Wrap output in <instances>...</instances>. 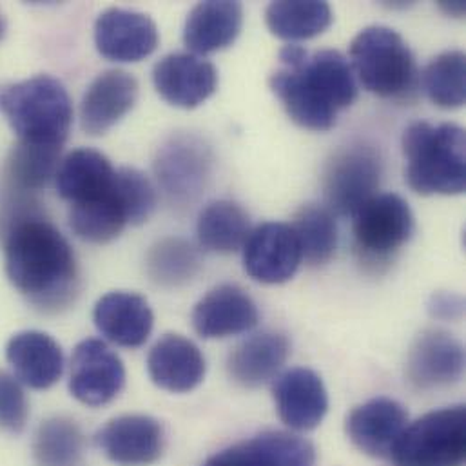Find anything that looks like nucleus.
<instances>
[{
	"mask_svg": "<svg viewBox=\"0 0 466 466\" xmlns=\"http://www.w3.org/2000/svg\"><path fill=\"white\" fill-rule=\"evenodd\" d=\"M5 274L13 287L44 312H60L78 296L80 274L75 252L36 204L11 197L2 217Z\"/></svg>",
	"mask_w": 466,
	"mask_h": 466,
	"instance_id": "1",
	"label": "nucleus"
},
{
	"mask_svg": "<svg viewBox=\"0 0 466 466\" xmlns=\"http://www.w3.org/2000/svg\"><path fill=\"white\" fill-rule=\"evenodd\" d=\"M407 182L423 197H454L466 189V135L458 124H410L401 138Z\"/></svg>",
	"mask_w": 466,
	"mask_h": 466,
	"instance_id": "2",
	"label": "nucleus"
},
{
	"mask_svg": "<svg viewBox=\"0 0 466 466\" xmlns=\"http://www.w3.org/2000/svg\"><path fill=\"white\" fill-rule=\"evenodd\" d=\"M0 111L20 142L36 146L62 149L73 124L69 93L49 75L5 86L0 93Z\"/></svg>",
	"mask_w": 466,
	"mask_h": 466,
	"instance_id": "3",
	"label": "nucleus"
},
{
	"mask_svg": "<svg viewBox=\"0 0 466 466\" xmlns=\"http://www.w3.org/2000/svg\"><path fill=\"white\" fill-rule=\"evenodd\" d=\"M350 67L361 86L381 98H410L420 82L412 49L387 25H369L350 42Z\"/></svg>",
	"mask_w": 466,
	"mask_h": 466,
	"instance_id": "4",
	"label": "nucleus"
},
{
	"mask_svg": "<svg viewBox=\"0 0 466 466\" xmlns=\"http://www.w3.org/2000/svg\"><path fill=\"white\" fill-rule=\"evenodd\" d=\"M392 458L398 466H463L465 405L432 410L407 425L392 451Z\"/></svg>",
	"mask_w": 466,
	"mask_h": 466,
	"instance_id": "5",
	"label": "nucleus"
},
{
	"mask_svg": "<svg viewBox=\"0 0 466 466\" xmlns=\"http://www.w3.org/2000/svg\"><path fill=\"white\" fill-rule=\"evenodd\" d=\"M381 175L383 162L374 146L358 142L341 147L325 167V208L341 217H354L365 202L376 197Z\"/></svg>",
	"mask_w": 466,
	"mask_h": 466,
	"instance_id": "6",
	"label": "nucleus"
},
{
	"mask_svg": "<svg viewBox=\"0 0 466 466\" xmlns=\"http://www.w3.org/2000/svg\"><path fill=\"white\" fill-rule=\"evenodd\" d=\"M354 218L356 250L367 263H385L414 234L410 206L394 193L376 195L365 202Z\"/></svg>",
	"mask_w": 466,
	"mask_h": 466,
	"instance_id": "7",
	"label": "nucleus"
},
{
	"mask_svg": "<svg viewBox=\"0 0 466 466\" xmlns=\"http://www.w3.org/2000/svg\"><path fill=\"white\" fill-rule=\"evenodd\" d=\"M211 171V147L197 135H175L158 147L155 175L173 204L186 206L197 200L208 187Z\"/></svg>",
	"mask_w": 466,
	"mask_h": 466,
	"instance_id": "8",
	"label": "nucleus"
},
{
	"mask_svg": "<svg viewBox=\"0 0 466 466\" xmlns=\"http://www.w3.org/2000/svg\"><path fill=\"white\" fill-rule=\"evenodd\" d=\"M126 385L122 360L100 339H84L71 358L69 390L87 407L111 403Z\"/></svg>",
	"mask_w": 466,
	"mask_h": 466,
	"instance_id": "9",
	"label": "nucleus"
},
{
	"mask_svg": "<svg viewBox=\"0 0 466 466\" xmlns=\"http://www.w3.org/2000/svg\"><path fill=\"white\" fill-rule=\"evenodd\" d=\"M301 250L290 226L265 222L250 231L243 245L245 272L265 285H279L296 274Z\"/></svg>",
	"mask_w": 466,
	"mask_h": 466,
	"instance_id": "10",
	"label": "nucleus"
},
{
	"mask_svg": "<svg viewBox=\"0 0 466 466\" xmlns=\"http://www.w3.org/2000/svg\"><path fill=\"white\" fill-rule=\"evenodd\" d=\"M153 84L167 104L195 109L215 95L218 71L200 55L171 53L155 64Z\"/></svg>",
	"mask_w": 466,
	"mask_h": 466,
	"instance_id": "11",
	"label": "nucleus"
},
{
	"mask_svg": "<svg viewBox=\"0 0 466 466\" xmlns=\"http://www.w3.org/2000/svg\"><path fill=\"white\" fill-rule=\"evenodd\" d=\"M158 42L155 20L140 11L111 7L95 22V46L113 62H140L155 53Z\"/></svg>",
	"mask_w": 466,
	"mask_h": 466,
	"instance_id": "12",
	"label": "nucleus"
},
{
	"mask_svg": "<svg viewBox=\"0 0 466 466\" xmlns=\"http://www.w3.org/2000/svg\"><path fill=\"white\" fill-rule=\"evenodd\" d=\"M465 372V347L452 334L429 329L410 347L407 358L409 381L420 390H434L458 383Z\"/></svg>",
	"mask_w": 466,
	"mask_h": 466,
	"instance_id": "13",
	"label": "nucleus"
},
{
	"mask_svg": "<svg viewBox=\"0 0 466 466\" xmlns=\"http://www.w3.org/2000/svg\"><path fill=\"white\" fill-rule=\"evenodd\" d=\"M96 443L109 461L118 466H149L164 452V427L151 416L127 414L111 420Z\"/></svg>",
	"mask_w": 466,
	"mask_h": 466,
	"instance_id": "14",
	"label": "nucleus"
},
{
	"mask_svg": "<svg viewBox=\"0 0 466 466\" xmlns=\"http://www.w3.org/2000/svg\"><path fill=\"white\" fill-rule=\"evenodd\" d=\"M138 82L122 69L100 73L86 89L80 104L82 129L91 137H100L113 129L137 104Z\"/></svg>",
	"mask_w": 466,
	"mask_h": 466,
	"instance_id": "15",
	"label": "nucleus"
},
{
	"mask_svg": "<svg viewBox=\"0 0 466 466\" xmlns=\"http://www.w3.org/2000/svg\"><path fill=\"white\" fill-rule=\"evenodd\" d=\"M409 425L407 409L390 398H374L356 407L345 423L349 440L372 458H389Z\"/></svg>",
	"mask_w": 466,
	"mask_h": 466,
	"instance_id": "16",
	"label": "nucleus"
},
{
	"mask_svg": "<svg viewBox=\"0 0 466 466\" xmlns=\"http://www.w3.org/2000/svg\"><path fill=\"white\" fill-rule=\"evenodd\" d=\"M254 299L238 285L224 283L209 290L193 310V327L206 339H220L248 332L258 325Z\"/></svg>",
	"mask_w": 466,
	"mask_h": 466,
	"instance_id": "17",
	"label": "nucleus"
},
{
	"mask_svg": "<svg viewBox=\"0 0 466 466\" xmlns=\"http://www.w3.org/2000/svg\"><path fill=\"white\" fill-rule=\"evenodd\" d=\"M272 394L279 420L294 431H312L327 416V389L310 369L296 367L283 372L276 380Z\"/></svg>",
	"mask_w": 466,
	"mask_h": 466,
	"instance_id": "18",
	"label": "nucleus"
},
{
	"mask_svg": "<svg viewBox=\"0 0 466 466\" xmlns=\"http://www.w3.org/2000/svg\"><path fill=\"white\" fill-rule=\"evenodd\" d=\"M93 321L98 332L111 343L126 349H138L149 339L155 316L144 296L115 290L96 301Z\"/></svg>",
	"mask_w": 466,
	"mask_h": 466,
	"instance_id": "19",
	"label": "nucleus"
},
{
	"mask_svg": "<svg viewBox=\"0 0 466 466\" xmlns=\"http://www.w3.org/2000/svg\"><path fill=\"white\" fill-rule=\"evenodd\" d=\"M314 447L296 434L263 432L211 456L204 466H314Z\"/></svg>",
	"mask_w": 466,
	"mask_h": 466,
	"instance_id": "20",
	"label": "nucleus"
},
{
	"mask_svg": "<svg viewBox=\"0 0 466 466\" xmlns=\"http://www.w3.org/2000/svg\"><path fill=\"white\" fill-rule=\"evenodd\" d=\"M147 370L157 387L173 394L195 390L206 378V358L182 334L162 336L147 356Z\"/></svg>",
	"mask_w": 466,
	"mask_h": 466,
	"instance_id": "21",
	"label": "nucleus"
},
{
	"mask_svg": "<svg viewBox=\"0 0 466 466\" xmlns=\"http://www.w3.org/2000/svg\"><path fill=\"white\" fill-rule=\"evenodd\" d=\"M5 358L16 378L36 390L53 387L64 372L60 345L46 332L24 330L15 334L5 347Z\"/></svg>",
	"mask_w": 466,
	"mask_h": 466,
	"instance_id": "22",
	"label": "nucleus"
},
{
	"mask_svg": "<svg viewBox=\"0 0 466 466\" xmlns=\"http://www.w3.org/2000/svg\"><path fill=\"white\" fill-rule=\"evenodd\" d=\"M290 352L289 339L279 332H259L234 347L228 370L243 389H259L272 381L283 369Z\"/></svg>",
	"mask_w": 466,
	"mask_h": 466,
	"instance_id": "23",
	"label": "nucleus"
},
{
	"mask_svg": "<svg viewBox=\"0 0 466 466\" xmlns=\"http://www.w3.org/2000/svg\"><path fill=\"white\" fill-rule=\"evenodd\" d=\"M243 25V7L231 0L197 4L184 25V42L195 55H209L229 47Z\"/></svg>",
	"mask_w": 466,
	"mask_h": 466,
	"instance_id": "24",
	"label": "nucleus"
},
{
	"mask_svg": "<svg viewBox=\"0 0 466 466\" xmlns=\"http://www.w3.org/2000/svg\"><path fill=\"white\" fill-rule=\"evenodd\" d=\"M116 169L100 151L82 147L60 160L56 171L58 195L71 206L102 197L113 186Z\"/></svg>",
	"mask_w": 466,
	"mask_h": 466,
	"instance_id": "25",
	"label": "nucleus"
},
{
	"mask_svg": "<svg viewBox=\"0 0 466 466\" xmlns=\"http://www.w3.org/2000/svg\"><path fill=\"white\" fill-rule=\"evenodd\" d=\"M272 93L294 124L309 131H329L334 127L338 111H334L303 78L299 69L281 67L268 78Z\"/></svg>",
	"mask_w": 466,
	"mask_h": 466,
	"instance_id": "26",
	"label": "nucleus"
},
{
	"mask_svg": "<svg viewBox=\"0 0 466 466\" xmlns=\"http://www.w3.org/2000/svg\"><path fill=\"white\" fill-rule=\"evenodd\" d=\"M292 69H299L307 84L334 111L352 106L358 98V84L350 62L336 49L316 51L301 66Z\"/></svg>",
	"mask_w": 466,
	"mask_h": 466,
	"instance_id": "27",
	"label": "nucleus"
},
{
	"mask_svg": "<svg viewBox=\"0 0 466 466\" xmlns=\"http://www.w3.org/2000/svg\"><path fill=\"white\" fill-rule=\"evenodd\" d=\"M332 7L319 0H279L265 9V22L278 38L296 42L321 35L332 24Z\"/></svg>",
	"mask_w": 466,
	"mask_h": 466,
	"instance_id": "28",
	"label": "nucleus"
},
{
	"mask_svg": "<svg viewBox=\"0 0 466 466\" xmlns=\"http://www.w3.org/2000/svg\"><path fill=\"white\" fill-rule=\"evenodd\" d=\"M69 226L80 239L89 243H109L118 238L129 220L116 197L115 180L102 197L71 206Z\"/></svg>",
	"mask_w": 466,
	"mask_h": 466,
	"instance_id": "29",
	"label": "nucleus"
},
{
	"mask_svg": "<svg viewBox=\"0 0 466 466\" xmlns=\"http://www.w3.org/2000/svg\"><path fill=\"white\" fill-rule=\"evenodd\" d=\"M197 234L204 248L218 254H233L243 248L250 234V220L238 204L218 200L200 213Z\"/></svg>",
	"mask_w": 466,
	"mask_h": 466,
	"instance_id": "30",
	"label": "nucleus"
},
{
	"mask_svg": "<svg viewBox=\"0 0 466 466\" xmlns=\"http://www.w3.org/2000/svg\"><path fill=\"white\" fill-rule=\"evenodd\" d=\"M60 153L62 149L58 147L36 146L18 140L9 153L5 166V177L11 191L27 195L46 187L49 180L56 177Z\"/></svg>",
	"mask_w": 466,
	"mask_h": 466,
	"instance_id": "31",
	"label": "nucleus"
},
{
	"mask_svg": "<svg viewBox=\"0 0 466 466\" xmlns=\"http://www.w3.org/2000/svg\"><path fill=\"white\" fill-rule=\"evenodd\" d=\"M290 228L299 243L301 261L321 267L332 259L338 248V226L332 211L318 204L303 206Z\"/></svg>",
	"mask_w": 466,
	"mask_h": 466,
	"instance_id": "32",
	"label": "nucleus"
},
{
	"mask_svg": "<svg viewBox=\"0 0 466 466\" xmlns=\"http://www.w3.org/2000/svg\"><path fill=\"white\" fill-rule=\"evenodd\" d=\"M146 270L151 281L160 287H180L198 274L200 254L184 238H164L149 248Z\"/></svg>",
	"mask_w": 466,
	"mask_h": 466,
	"instance_id": "33",
	"label": "nucleus"
},
{
	"mask_svg": "<svg viewBox=\"0 0 466 466\" xmlns=\"http://www.w3.org/2000/svg\"><path fill=\"white\" fill-rule=\"evenodd\" d=\"M429 98L441 109H460L466 100V56L452 49L440 53L423 71Z\"/></svg>",
	"mask_w": 466,
	"mask_h": 466,
	"instance_id": "34",
	"label": "nucleus"
},
{
	"mask_svg": "<svg viewBox=\"0 0 466 466\" xmlns=\"http://www.w3.org/2000/svg\"><path fill=\"white\" fill-rule=\"evenodd\" d=\"M84 451V436L78 425L67 418L44 421L33 441V454L40 466H75Z\"/></svg>",
	"mask_w": 466,
	"mask_h": 466,
	"instance_id": "35",
	"label": "nucleus"
},
{
	"mask_svg": "<svg viewBox=\"0 0 466 466\" xmlns=\"http://www.w3.org/2000/svg\"><path fill=\"white\" fill-rule=\"evenodd\" d=\"M115 191L131 226L146 224L157 209L158 195L153 182L138 169L122 167L115 173Z\"/></svg>",
	"mask_w": 466,
	"mask_h": 466,
	"instance_id": "36",
	"label": "nucleus"
},
{
	"mask_svg": "<svg viewBox=\"0 0 466 466\" xmlns=\"http://www.w3.org/2000/svg\"><path fill=\"white\" fill-rule=\"evenodd\" d=\"M29 414L27 398L20 383L7 372L0 370V429L20 432Z\"/></svg>",
	"mask_w": 466,
	"mask_h": 466,
	"instance_id": "37",
	"label": "nucleus"
},
{
	"mask_svg": "<svg viewBox=\"0 0 466 466\" xmlns=\"http://www.w3.org/2000/svg\"><path fill=\"white\" fill-rule=\"evenodd\" d=\"M429 312L441 321H458L465 314V299L456 292H436L429 301Z\"/></svg>",
	"mask_w": 466,
	"mask_h": 466,
	"instance_id": "38",
	"label": "nucleus"
},
{
	"mask_svg": "<svg viewBox=\"0 0 466 466\" xmlns=\"http://www.w3.org/2000/svg\"><path fill=\"white\" fill-rule=\"evenodd\" d=\"M440 5L447 15H452V16H463V13H465V2H461V0H458V2H441Z\"/></svg>",
	"mask_w": 466,
	"mask_h": 466,
	"instance_id": "39",
	"label": "nucleus"
},
{
	"mask_svg": "<svg viewBox=\"0 0 466 466\" xmlns=\"http://www.w3.org/2000/svg\"><path fill=\"white\" fill-rule=\"evenodd\" d=\"M4 31H5V24H4V18H2V15H0V38H2Z\"/></svg>",
	"mask_w": 466,
	"mask_h": 466,
	"instance_id": "40",
	"label": "nucleus"
}]
</instances>
